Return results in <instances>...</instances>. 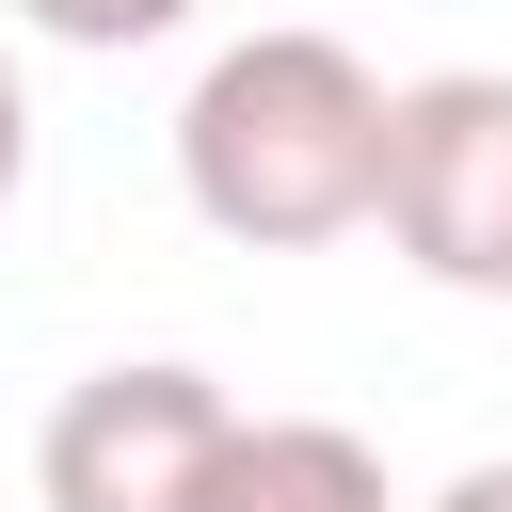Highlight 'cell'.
I'll list each match as a JSON object with an SVG mask.
<instances>
[{
	"mask_svg": "<svg viewBox=\"0 0 512 512\" xmlns=\"http://www.w3.org/2000/svg\"><path fill=\"white\" fill-rule=\"evenodd\" d=\"M432 512H512V464H464V480H448Z\"/></svg>",
	"mask_w": 512,
	"mask_h": 512,
	"instance_id": "7",
	"label": "cell"
},
{
	"mask_svg": "<svg viewBox=\"0 0 512 512\" xmlns=\"http://www.w3.org/2000/svg\"><path fill=\"white\" fill-rule=\"evenodd\" d=\"M48 48H160V32H192L208 0H16Z\"/></svg>",
	"mask_w": 512,
	"mask_h": 512,
	"instance_id": "5",
	"label": "cell"
},
{
	"mask_svg": "<svg viewBox=\"0 0 512 512\" xmlns=\"http://www.w3.org/2000/svg\"><path fill=\"white\" fill-rule=\"evenodd\" d=\"M224 432H240V400L208 368H176V352L80 368L48 400V432H32V496L48 512H192L208 464H224Z\"/></svg>",
	"mask_w": 512,
	"mask_h": 512,
	"instance_id": "2",
	"label": "cell"
},
{
	"mask_svg": "<svg viewBox=\"0 0 512 512\" xmlns=\"http://www.w3.org/2000/svg\"><path fill=\"white\" fill-rule=\"evenodd\" d=\"M384 160H400V80H368V48L336 32H240L176 96V192L240 256H320L384 224Z\"/></svg>",
	"mask_w": 512,
	"mask_h": 512,
	"instance_id": "1",
	"label": "cell"
},
{
	"mask_svg": "<svg viewBox=\"0 0 512 512\" xmlns=\"http://www.w3.org/2000/svg\"><path fill=\"white\" fill-rule=\"evenodd\" d=\"M192 512H400V496H384V448L352 416H240Z\"/></svg>",
	"mask_w": 512,
	"mask_h": 512,
	"instance_id": "4",
	"label": "cell"
},
{
	"mask_svg": "<svg viewBox=\"0 0 512 512\" xmlns=\"http://www.w3.org/2000/svg\"><path fill=\"white\" fill-rule=\"evenodd\" d=\"M16 176H32V80H16V48H0V208H16Z\"/></svg>",
	"mask_w": 512,
	"mask_h": 512,
	"instance_id": "6",
	"label": "cell"
},
{
	"mask_svg": "<svg viewBox=\"0 0 512 512\" xmlns=\"http://www.w3.org/2000/svg\"><path fill=\"white\" fill-rule=\"evenodd\" d=\"M384 240H400L432 288L512 304V80H496V64H432V80H400Z\"/></svg>",
	"mask_w": 512,
	"mask_h": 512,
	"instance_id": "3",
	"label": "cell"
}]
</instances>
